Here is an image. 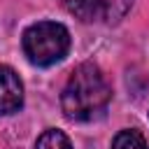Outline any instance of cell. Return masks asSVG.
Here are the masks:
<instances>
[{"label": "cell", "mask_w": 149, "mask_h": 149, "mask_svg": "<svg viewBox=\"0 0 149 149\" xmlns=\"http://www.w3.org/2000/svg\"><path fill=\"white\" fill-rule=\"evenodd\" d=\"M109 98L112 88L102 70L93 63H81L74 68L61 93V107L70 121H93L105 114Z\"/></svg>", "instance_id": "obj_1"}, {"label": "cell", "mask_w": 149, "mask_h": 149, "mask_svg": "<svg viewBox=\"0 0 149 149\" xmlns=\"http://www.w3.org/2000/svg\"><path fill=\"white\" fill-rule=\"evenodd\" d=\"M23 51L30 63L35 65H54L63 61L70 51V33L63 23L56 21H40L33 23L23 33Z\"/></svg>", "instance_id": "obj_2"}, {"label": "cell", "mask_w": 149, "mask_h": 149, "mask_svg": "<svg viewBox=\"0 0 149 149\" xmlns=\"http://www.w3.org/2000/svg\"><path fill=\"white\" fill-rule=\"evenodd\" d=\"M61 5L79 21H112L121 16L130 0H61Z\"/></svg>", "instance_id": "obj_3"}, {"label": "cell", "mask_w": 149, "mask_h": 149, "mask_svg": "<svg viewBox=\"0 0 149 149\" xmlns=\"http://www.w3.org/2000/svg\"><path fill=\"white\" fill-rule=\"evenodd\" d=\"M21 105H23V84L19 74L12 68L0 65V116L16 112Z\"/></svg>", "instance_id": "obj_4"}, {"label": "cell", "mask_w": 149, "mask_h": 149, "mask_svg": "<svg viewBox=\"0 0 149 149\" xmlns=\"http://www.w3.org/2000/svg\"><path fill=\"white\" fill-rule=\"evenodd\" d=\"M35 149H72V144H70V140H68V135L63 130L51 128V130H44L40 135Z\"/></svg>", "instance_id": "obj_5"}, {"label": "cell", "mask_w": 149, "mask_h": 149, "mask_svg": "<svg viewBox=\"0 0 149 149\" xmlns=\"http://www.w3.org/2000/svg\"><path fill=\"white\" fill-rule=\"evenodd\" d=\"M112 149H147V142L144 137L137 133V130H121L114 142H112Z\"/></svg>", "instance_id": "obj_6"}]
</instances>
